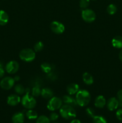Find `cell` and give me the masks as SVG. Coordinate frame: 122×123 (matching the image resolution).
<instances>
[{"instance_id": "6", "label": "cell", "mask_w": 122, "mask_h": 123, "mask_svg": "<svg viewBox=\"0 0 122 123\" xmlns=\"http://www.w3.org/2000/svg\"><path fill=\"white\" fill-rule=\"evenodd\" d=\"M81 16L85 22L91 23L94 21L96 19V14L92 10L86 8L82 11Z\"/></svg>"}, {"instance_id": "34", "label": "cell", "mask_w": 122, "mask_h": 123, "mask_svg": "<svg viewBox=\"0 0 122 123\" xmlns=\"http://www.w3.org/2000/svg\"><path fill=\"white\" fill-rule=\"evenodd\" d=\"M70 123H81L80 122V120H77V119H74V120H72V121Z\"/></svg>"}, {"instance_id": "27", "label": "cell", "mask_w": 122, "mask_h": 123, "mask_svg": "<svg viewBox=\"0 0 122 123\" xmlns=\"http://www.w3.org/2000/svg\"><path fill=\"white\" fill-rule=\"evenodd\" d=\"M44 48V44L43 42H38L35 44L33 49H34V51L36 52H38L41 51Z\"/></svg>"}, {"instance_id": "25", "label": "cell", "mask_w": 122, "mask_h": 123, "mask_svg": "<svg viewBox=\"0 0 122 123\" xmlns=\"http://www.w3.org/2000/svg\"><path fill=\"white\" fill-rule=\"evenodd\" d=\"M36 123H50V120L45 115H41L37 118Z\"/></svg>"}, {"instance_id": "19", "label": "cell", "mask_w": 122, "mask_h": 123, "mask_svg": "<svg viewBox=\"0 0 122 123\" xmlns=\"http://www.w3.org/2000/svg\"><path fill=\"white\" fill-rule=\"evenodd\" d=\"M83 80L86 85H92L93 83V76L87 72H86L83 74Z\"/></svg>"}, {"instance_id": "17", "label": "cell", "mask_w": 122, "mask_h": 123, "mask_svg": "<svg viewBox=\"0 0 122 123\" xmlns=\"http://www.w3.org/2000/svg\"><path fill=\"white\" fill-rule=\"evenodd\" d=\"M9 16L7 12L4 10H0V25L4 26L8 23Z\"/></svg>"}, {"instance_id": "22", "label": "cell", "mask_w": 122, "mask_h": 123, "mask_svg": "<svg viewBox=\"0 0 122 123\" xmlns=\"http://www.w3.org/2000/svg\"><path fill=\"white\" fill-rule=\"evenodd\" d=\"M41 68L45 73H49L51 71V66L49 63L44 62L41 65Z\"/></svg>"}, {"instance_id": "3", "label": "cell", "mask_w": 122, "mask_h": 123, "mask_svg": "<svg viewBox=\"0 0 122 123\" xmlns=\"http://www.w3.org/2000/svg\"><path fill=\"white\" fill-rule=\"evenodd\" d=\"M19 57L25 62H31L35 58V52L30 48L23 49L19 53Z\"/></svg>"}, {"instance_id": "26", "label": "cell", "mask_w": 122, "mask_h": 123, "mask_svg": "<svg viewBox=\"0 0 122 123\" xmlns=\"http://www.w3.org/2000/svg\"><path fill=\"white\" fill-rule=\"evenodd\" d=\"M41 93V90L40 89L39 86H35L32 88V94L33 97H38Z\"/></svg>"}, {"instance_id": "23", "label": "cell", "mask_w": 122, "mask_h": 123, "mask_svg": "<svg viewBox=\"0 0 122 123\" xmlns=\"http://www.w3.org/2000/svg\"><path fill=\"white\" fill-rule=\"evenodd\" d=\"M93 123H106V120L104 117L100 115H94L93 117Z\"/></svg>"}, {"instance_id": "24", "label": "cell", "mask_w": 122, "mask_h": 123, "mask_svg": "<svg viewBox=\"0 0 122 123\" xmlns=\"http://www.w3.org/2000/svg\"><path fill=\"white\" fill-rule=\"evenodd\" d=\"M14 91L18 94H23L25 93V89L21 84H17L14 86Z\"/></svg>"}, {"instance_id": "28", "label": "cell", "mask_w": 122, "mask_h": 123, "mask_svg": "<svg viewBox=\"0 0 122 123\" xmlns=\"http://www.w3.org/2000/svg\"><path fill=\"white\" fill-rule=\"evenodd\" d=\"M90 4V0H80L79 2L80 7L82 9H86L89 7Z\"/></svg>"}, {"instance_id": "5", "label": "cell", "mask_w": 122, "mask_h": 123, "mask_svg": "<svg viewBox=\"0 0 122 123\" xmlns=\"http://www.w3.org/2000/svg\"><path fill=\"white\" fill-rule=\"evenodd\" d=\"M62 106V100L57 97H53L50 99L47 103L48 109L51 111H54L60 109Z\"/></svg>"}, {"instance_id": "32", "label": "cell", "mask_w": 122, "mask_h": 123, "mask_svg": "<svg viewBox=\"0 0 122 123\" xmlns=\"http://www.w3.org/2000/svg\"><path fill=\"white\" fill-rule=\"evenodd\" d=\"M116 117L120 121H122V109H119L116 112Z\"/></svg>"}, {"instance_id": "12", "label": "cell", "mask_w": 122, "mask_h": 123, "mask_svg": "<svg viewBox=\"0 0 122 123\" xmlns=\"http://www.w3.org/2000/svg\"><path fill=\"white\" fill-rule=\"evenodd\" d=\"M13 123H23L25 121V115L22 112H16L12 117Z\"/></svg>"}, {"instance_id": "29", "label": "cell", "mask_w": 122, "mask_h": 123, "mask_svg": "<svg viewBox=\"0 0 122 123\" xmlns=\"http://www.w3.org/2000/svg\"><path fill=\"white\" fill-rule=\"evenodd\" d=\"M86 114H87L89 117H90L93 118V117L95 115V111H94V109L92 108H87L86 110Z\"/></svg>"}, {"instance_id": "18", "label": "cell", "mask_w": 122, "mask_h": 123, "mask_svg": "<svg viewBox=\"0 0 122 123\" xmlns=\"http://www.w3.org/2000/svg\"><path fill=\"white\" fill-rule=\"evenodd\" d=\"M62 100L64 102L65 104L69 105L72 106H74L77 105V103L76 100L74 99L73 97H72L71 96H64L62 98Z\"/></svg>"}, {"instance_id": "9", "label": "cell", "mask_w": 122, "mask_h": 123, "mask_svg": "<svg viewBox=\"0 0 122 123\" xmlns=\"http://www.w3.org/2000/svg\"><path fill=\"white\" fill-rule=\"evenodd\" d=\"M19 68V63L16 61H10L6 66V70L9 74H14L17 72Z\"/></svg>"}, {"instance_id": "13", "label": "cell", "mask_w": 122, "mask_h": 123, "mask_svg": "<svg viewBox=\"0 0 122 123\" xmlns=\"http://www.w3.org/2000/svg\"><path fill=\"white\" fill-rule=\"evenodd\" d=\"M106 105V100L102 96H99L96 98L94 106L98 108H103Z\"/></svg>"}, {"instance_id": "36", "label": "cell", "mask_w": 122, "mask_h": 123, "mask_svg": "<svg viewBox=\"0 0 122 123\" xmlns=\"http://www.w3.org/2000/svg\"><path fill=\"white\" fill-rule=\"evenodd\" d=\"M14 79L15 81H18V80H19V79H20V78H19V76H16L14 77Z\"/></svg>"}, {"instance_id": "16", "label": "cell", "mask_w": 122, "mask_h": 123, "mask_svg": "<svg viewBox=\"0 0 122 123\" xmlns=\"http://www.w3.org/2000/svg\"><path fill=\"white\" fill-rule=\"evenodd\" d=\"M67 90L69 95H74L79 91V86L77 84H71L68 85Z\"/></svg>"}, {"instance_id": "2", "label": "cell", "mask_w": 122, "mask_h": 123, "mask_svg": "<svg viewBox=\"0 0 122 123\" xmlns=\"http://www.w3.org/2000/svg\"><path fill=\"white\" fill-rule=\"evenodd\" d=\"M60 114L65 120H71L76 117V111L73 106L65 104L60 108Z\"/></svg>"}, {"instance_id": "11", "label": "cell", "mask_w": 122, "mask_h": 123, "mask_svg": "<svg viewBox=\"0 0 122 123\" xmlns=\"http://www.w3.org/2000/svg\"><path fill=\"white\" fill-rule=\"evenodd\" d=\"M20 97L16 94H11L7 97V104L11 106H14L19 104L20 102Z\"/></svg>"}, {"instance_id": "31", "label": "cell", "mask_w": 122, "mask_h": 123, "mask_svg": "<svg viewBox=\"0 0 122 123\" xmlns=\"http://www.w3.org/2000/svg\"><path fill=\"white\" fill-rule=\"evenodd\" d=\"M59 118V115L57 113L53 112L51 114H50V117H49V119H50V121H55L56 120H57Z\"/></svg>"}, {"instance_id": "8", "label": "cell", "mask_w": 122, "mask_h": 123, "mask_svg": "<svg viewBox=\"0 0 122 123\" xmlns=\"http://www.w3.org/2000/svg\"><path fill=\"white\" fill-rule=\"evenodd\" d=\"M50 29L55 34H61L65 31V26L58 21H53L50 24Z\"/></svg>"}, {"instance_id": "33", "label": "cell", "mask_w": 122, "mask_h": 123, "mask_svg": "<svg viewBox=\"0 0 122 123\" xmlns=\"http://www.w3.org/2000/svg\"><path fill=\"white\" fill-rule=\"evenodd\" d=\"M5 74V71L3 67H2V65L0 63V78H2L4 76Z\"/></svg>"}, {"instance_id": "20", "label": "cell", "mask_w": 122, "mask_h": 123, "mask_svg": "<svg viewBox=\"0 0 122 123\" xmlns=\"http://www.w3.org/2000/svg\"><path fill=\"white\" fill-rule=\"evenodd\" d=\"M26 116L29 120H35L38 118V114L37 112L32 109H29L26 113Z\"/></svg>"}, {"instance_id": "4", "label": "cell", "mask_w": 122, "mask_h": 123, "mask_svg": "<svg viewBox=\"0 0 122 123\" xmlns=\"http://www.w3.org/2000/svg\"><path fill=\"white\" fill-rule=\"evenodd\" d=\"M21 102L23 106L28 109H33L37 105V101L35 99L34 97L33 96H30L29 93H26L23 96Z\"/></svg>"}, {"instance_id": "10", "label": "cell", "mask_w": 122, "mask_h": 123, "mask_svg": "<svg viewBox=\"0 0 122 123\" xmlns=\"http://www.w3.org/2000/svg\"><path fill=\"white\" fill-rule=\"evenodd\" d=\"M106 106H107V108L108 109V110L113 111L117 109V108L119 106V102L117 98L111 97L108 100L107 103H106Z\"/></svg>"}, {"instance_id": "14", "label": "cell", "mask_w": 122, "mask_h": 123, "mask_svg": "<svg viewBox=\"0 0 122 123\" xmlns=\"http://www.w3.org/2000/svg\"><path fill=\"white\" fill-rule=\"evenodd\" d=\"M41 95L44 98L50 99L53 97V92L51 89L49 88H44L41 90Z\"/></svg>"}, {"instance_id": "7", "label": "cell", "mask_w": 122, "mask_h": 123, "mask_svg": "<svg viewBox=\"0 0 122 123\" xmlns=\"http://www.w3.org/2000/svg\"><path fill=\"white\" fill-rule=\"evenodd\" d=\"M14 82H15V80H14V78L10 76H7L4 78L0 82V86L4 90H8L13 87Z\"/></svg>"}, {"instance_id": "1", "label": "cell", "mask_w": 122, "mask_h": 123, "mask_svg": "<svg viewBox=\"0 0 122 123\" xmlns=\"http://www.w3.org/2000/svg\"><path fill=\"white\" fill-rule=\"evenodd\" d=\"M90 94L87 90H79L77 92L75 100H76L78 105L80 106H86L90 102Z\"/></svg>"}, {"instance_id": "21", "label": "cell", "mask_w": 122, "mask_h": 123, "mask_svg": "<svg viewBox=\"0 0 122 123\" xmlns=\"http://www.w3.org/2000/svg\"><path fill=\"white\" fill-rule=\"evenodd\" d=\"M117 8L116 7V5L114 4H110L107 7V8H106V12L110 15H113L115 13L117 12Z\"/></svg>"}, {"instance_id": "15", "label": "cell", "mask_w": 122, "mask_h": 123, "mask_svg": "<svg viewBox=\"0 0 122 123\" xmlns=\"http://www.w3.org/2000/svg\"><path fill=\"white\" fill-rule=\"evenodd\" d=\"M112 45L117 49H122V37L117 36L114 37L112 40Z\"/></svg>"}, {"instance_id": "30", "label": "cell", "mask_w": 122, "mask_h": 123, "mask_svg": "<svg viewBox=\"0 0 122 123\" xmlns=\"http://www.w3.org/2000/svg\"><path fill=\"white\" fill-rule=\"evenodd\" d=\"M117 98L119 102V106H122V90H119L117 92Z\"/></svg>"}, {"instance_id": "37", "label": "cell", "mask_w": 122, "mask_h": 123, "mask_svg": "<svg viewBox=\"0 0 122 123\" xmlns=\"http://www.w3.org/2000/svg\"></svg>"}, {"instance_id": "35", "label": "cell", "mask_w": 122, "mask_h": 123, "mask_svg": "<svg viewBox=\"0 0 122 123\" xmlns=\"http://www.w3.org/2000/svg\"><path fill=\"white\" fill-rule=\"evenodd\" d=\"M118 56H119V59L121 61V62H122V49L120 50V52H119V55H118Z\"/></svg>"}]
</instances>
